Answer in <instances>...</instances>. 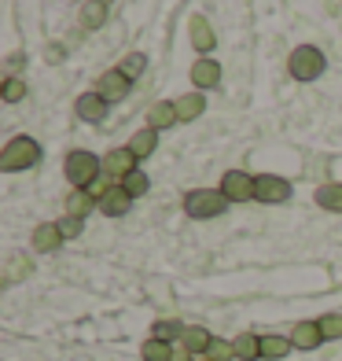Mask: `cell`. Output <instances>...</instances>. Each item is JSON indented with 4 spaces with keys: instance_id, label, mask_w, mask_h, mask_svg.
Wrapping results in <instances>:
<instances>
[{
    "instance_id": "1",
    "label": "cell",
    "mask_w": 342,
    "mask_h": 361,
    "mask_svg": "<svg viewBox=\"0 0 342 361\" xmlns=\"http://www.w3.org/2000/svg\"><path fill=\"white\" fill-rule=\"evenodd\" d=\"M228 210V195L221 188H195L184 195V214L195 221H206V218H221Z\"/></svg>"
},
{
    "instance_id": "2",
    "label": "cell",
    "mask_w": 342,
    "mask_h": 361,
    "mask_svg": "<svg viewBox=\"0 0 342 361\" xmlns=\"http://www.w3.org/2000/svg\"><path fill=\"white\" fill-rule=\"evenodd\" d=\"M41 162V144L37 140H30V137H15L4 144V152H0V170H30V166H37Z\"/></svg>"
},
{
    "instance_id": "3",
    "label": "cell",
    "mask_w": 342,
    "mask_h": 361,
    "mask_svg": "<svg viewBox=\"0 0 342 361\" xmlns=\"http://www.w3.org/2000/svg\"><path fill=\"white\" fill-rule=\"evenodd\" d=\"M324 67H328V59H324V52H320L317 44H298L295 52H291V59H287L291 78H298V81H313V78H320Z\"/></svg>"
},
{
    "instance_id": "4",
    "label": "cell",
    "mask_w": 342,
    "mask_h": 361,
    "mask_svg": "<svg viewBox=\"0 0 342 361\" xmlns=\"http://www.w3.org/2000/svg\"><path fill=\"white\" fill-rule=\"evenodd\" d=\"M100 177H103V159H96L92 152H70L67 155V180L74 188H89Z\"/></svg>"
},
{
    "instance_id": "5",
    "label": "cell",
    "mask_w": 342,
    "mask_h": 361,
    "mask_svg": "<svg viewBox=\"0 0 342 361\" xmlns=\"http://www.w3.org/2000/svg\"><path fill=\"white\" fill-rule=\"evenodd\" d=\"M254 200L258 203H287L291 185L276 173H262V177H254Z\"/></svg>"
},
{
    "instance_id": "6",
    "label": "cell",
    "mask_w": 342,
    "mask_h": 361,
    "mask_svg": "<svg viewBox=\"0 0 342 361\" xmlns=\"http://www.w3.org/2000/svg\"><path fill=\"white\" fill-rule=\"evenodd\" d=\"M133 170H137V155L129 147H114V152L103 155V177H110L114 185H122Z\"/></svg>"
},
{
    "instance_id": "7",
    "label": "cell",
    "mask_w": 342,
    "mask_h": 361,
    "mask_svg": "<svg viewBox=\"0 0 342 361\" xmlns=\"http://www.w3.org/2000/svg\"><path fill=\"white\" fill-rule=\"evenodd\" d=\"M221 192L228 195V203H247V200H254V177L243 170H228L221 177Z\"/></svg>"
},
{
    "instance_id": "8",
    "label": "cell",
    "mask_w": 342,
    "mask_h": 361,
    "mask_svg": "<svg viewBox=\"0 0 342 361\" xmlns=\"http://www.w3.org/2000/svg\"><path fill=\"white\" fill-rule=\"evenodd\" d=\"M129 89H133V81H129L118 67H114V71L100 74V89H96V92H100L107 104H118V100H125V96H129Z\"/></svg>"
},
{
    "instance_id": "9",
    "label": "cell",
    "mask_w": 342,
    "mask_h": 361,
    "mask_svg": "<svg viewBox=\"0 0 342 361\" xmlns=\"http://www.w3.org/2000/svg\"><path fill=\"white\" fill-rule=\"evenodd\" d=\"M291 343H295V350H317L324 343L320 321H298L295 328H291Z\"/></svg>"
},
{
    "instance_id": "10",
    "label": "cell",
    "mask_w": 342,
    "mask_h": 361,
    "mask_svg": "<svg viewBox=\"0 0 342 361\" xmlns=\"http://www.w3.org/2000/svg\"><path fill=\"white\" fill-rule=\"evenodd\" d=\"M188 34H191V48H195V52H214V48H217V37H214V30H210V23L203 19V15H195V19H191V26H188Z\"/></svg>"
},
{
    "instance_id": "11",
    "label": "cell",
    "mask_w": 342,
    "mask_h": 361,
    "mask_svg": "<svg viewBox=\"0 0 342 361\" xmlns=\"http://www.w3.org/2000/svg\"><path fill=\"white\" fill-rule=\"evenodd\" d=\"M129 207H133V195H129L122 185H114L103 200H100V210L107 218H122V214H129Z\"/></svg>"
},
{
    "instance_id": "12",
    "label": "cell",
    "mask_w": 342,
    "mask_h": 361,
    "mask_svg": "<svg viewBox=\"0 0 342 361\" xmlns=\"http://www.w3.org/2000/svg\"><path fill=\"white\" fill-rule=\"evenodd\" d=\"M59 243H63V233H59L56 221H44V225L34 228V251L52 255V251H59Z\"/></svg>"
},
{
    "instance_id": "13",
    "label": "cell",
    "mask_w": 342,
    "mask_h": 361,
    "mask_svg": "<svg viewBox=\"0 0 342 361\" xmlns=\"http://www.w3.org/2000/svg\"><path fill=\"white\" fill-rule=\"evenodd\" d=\"M107 107H110V104L103 100L100 92H85V96L77 100V114H81L85 122H103V118H107Z\"/></svg>"
},
{
    "instance_id": "14",
    "label": "cell",
    "mask_w": 342,
    "mask_h": 361,
    "mask_svg": "<svg viewBox=\"0 0 342 361\" xmlns=\"http://www.w3.org/2000/svg\"><path fill=\"white\" fill-rule=\"evenodd\" d=\"M291 336H276V332H269V336H262V361H284L287 354H291Z\"/></svg>"
},
{
    "instance_id": "15",
    "label": "cell",
    "mask_w": 342,
    "mask_h": 361,
    "mask_svg": "<svg viewBox=\"0 0 342 361\" xmlns=\"http://www.w3.org/2000/svg\"><path fill=\"white\" fill-rule=\"evenodd\" d=\"M191 81H195L199 89H214L217 81H221V67H217L214 59H206V56H203V59L191 67Z\"/></svg>"
},
{
    "instance_id": "16",
    "label": "cell",
    "mask_w": 342,
    "mask_h": 361,
    "mask_svg": "<svg viewBox=\"0 0 342 361\" xmlns=\"http://www.w3.org/2000/svg\"><path fill=\"white\" fill-rule=\"evenodd\" d=\"M181 343H184L191 354H203V357H206V350H210V343H214V336H210L203 324H188V328H184V336H181Z\"/></svg>"
},
{
    "instance_id": "17",
    "label": "cell",
    "mask_w": 342,
    "mask_h": 361,
    "mask_svg": "<svg viewBox=\"0 0 342 361\" xmlns=\"http://www.w3.org/2000/svg\"><path fill=\"white\" fill-rule=\"evenodd\" d=\"M232 347H236V357L239 361H262V336L243 332V336L232 339Z\"/></svg>"
},
{
    "instance_id": "18",
    "label": "cell",
    "mask_w": 342,
    "mask_h": 361,
    "mask_svg": "<svg viewBox=\"0 0 342 361\" xmlns=\"http://www.w3.org/2000/svg\"><path fill=\"white\" fill-rule=\"evenodd\" d=\"M177 122V104H170V100H158V104H151V111H148V129H166V126H173Z\"/></svg>"
},
{
    "instance_id": "19",
    "label": "cell",
    "mask_w": 342,
    "mask_h": 361,
    "mask_svg": "<svg viewBox=\"0 0 342 361\" xmlns=\"http://www.w3.org/2000/svg\"><path fill=\"white\" fill-rule=\"evenodd\" d=\"M203 111H206V100H203L199 92H188V96L177 100V122H195Z\"/></svg>"
},
{
    "instance_id": "20",
    "label": "cell",
    "mask_w": 342,
    "mask_h": 361,
    "mask_svg": "<svg viewBox=\"0 0 342 361\" xmlns=\"http://www.w3.org/2000/svg\"><path fill=\"white\" fill-rule=\"evenodd\" d=\"M96 207H100V203H96L85 188H77V192L67 195V214H70V218H89Z\"/></svg>"
},
{
    "instance_id": "21",
    "label": "cell",
    "mask_w": 342,
    "mask_h": 361,
    "mask_svg": "<svg viewBox=\"0 0 342 361\" xmlns=\"http://www.w3.org/2000/svg\"><path fill=\"white\" fill-rule=\"evenodd\" d=\"M30 273H34V262H30L26 255H11L8 258V269H4V288L19 284L23 276H30Z\"/></svg>"
},
{
    "instance_id": "22",
    "label": "cell",
    "mask_w": 342,
    "mask_h": 361,
    "mask_svg": "<svg viewBox=\"0 0 342 361\" xmlns=\"http://www.w3.org/2000/svg\"><path fill=\"white\" fill-rule=\"evenodd\" d=\"M184 328H188V324H181V321H170V317H162V321H155V328H151V339H162V343H181Z\"/></svg>"
},
{
    "instance_id": "23",
    "label": "cell",
    "mask_w": 342,
    "mask_h": 361,
    "mask_svg": "<svg viewBox=\"0 0 342 361\" xmlns=\"http://www.w3.org/2000/svg\"><path fill=\"white\" fill-rule=\"evenodd\" d=\"M107 23V4L100 0H89L85 8H81V30H100Z\"/></svg>"
},
{
    "instance_id": "24",
    "label": "cell",
    "mask_w": 342,
    "mask_h": 361,
    "mask_svg": "<svg viewBox=\"0 0 342 361\" xmlns=\"http://www.w3.org/2000/svg\"><path fill=\"white\" fill-rule=\"evenodd\" d=\"M317 203L324 207V210H335V214H342V185H320L317 188Z\"/></svg>"
},
{
    "instance_id": "25",
    "label": "cell",
    "mask_w": 342,
    "mask_h": 361,
    "mask_svg": "<svg viewBox=\"0 0 342 361\" xmlns=\"http://www.w3.org/2000/svg\"><path fill=\"white\" fill-rule=\"evenodd\" d=\"M155 147H158V133H155V129H144V133H137L133 140H129V152H133L137 159H148Z\"/></svg>"
},
{
    "instance_id": "26",
    "label": "cell",
    "mask_w": 342,
    "mask_h": 361,
    "mask_svg": "<svg viewBox=\"0 0 342 361\" xmlns=\"http://www.w3.org/2000/svg\"><path fill=\"white\" fill-rule=\"evenodd\" d=\"M173 347L177 343H162V339H148L144 343V361H173Z\"/></svg>"
},
{
    "instance_id": "27",
    "label": "cell",
    "mask_w": 342,
    "mask_h": 361,
    "mask_svg": "<svg viewBox=\"0 0 342 361\" xmlns=\"http://www.w3.org/2000/svg\"><path fill=\"white\" fill-rule=\"evenodd\" d=\"M118 71L129 78V81H137L140 74H148V56L144 52H133V56H125L122 63H118Z\"/></svg>"
},
{
    "instance_id": "28",
    "label": "cell",
    "mask_w": 342,
    "mask_h": 361,
    "mask_svg": "<svg viewBox=\"0 0 342 361\" xmlns=\"http://www.w3.org/2000/svg\"><path fill=\"white\" fill-rule=\"evenodd\" d=\"M122 188L137 200V195H148V192H151V180H148V173H144V170H133V173L122 180Z\"/></svg>"
},
{
    "instance_id": "29",
    "label": "cell",
    "mask_w": 342,
    "mask_h": 361,
    "mask_svg": "<svg viewBox=\"0 0 342 361\" xmlns=\"http://www.w3.org/2000/svg\"><path fill=\"white\" fill-rule=\"evenodd\" d=\"M210 361H232L236 357V347H232V339H214L210 343V350H206Z\"/></svg>"
},
{
    "instance_id": "30",
    "label": "cell",
    "mask_w": 342,
    "mask_h": 361,
    "mask_svg": "<svg viewBox=\"0 0 342 361\" xmlns=\"http://www.w3.org/2000/svg\"><path fill=\"white\" fill-rule=\"evenodd\" d=\"M320 332H324V339H342V314H324Z\"/></svg>"
},
{
    "instance_id": "31",
    "label": "cell",
    "mask_w": 342,
    "mask_h": 361,
    "mask_svg": "<svg viewBox=\"0 0 342 361\" xmlns=\"http://www.w3.org/2000/svg\"><path fill=\"white\" fill-rule=\"evenodd\" d=\"M59 225V233H63V240H77L81 233H85V218H63V221H56Z\"/></svg>"
},
{
    "instance_id": "32",
    "label": "cell",
    "mask_w": 342,
    "mask_h": 361,
    "mask_svg": "<svg viewBox=\"0 0 342 361\" xmlns=\"http://www.w3.org/2000/svg\"><path fill=\"white\" fill-rule=\"evenodd\" d=\"M0 92H4V100H8V104H19V100H26V81H19V78H8Z\"/></svg>"
},
{
    "instance_id": "33",
    "label": "cell",
    "mask_w": 342,
    "mask_h": 361,
    "mask_svg": "<svg viewBox=\"0 0 342 361\" xmlns=\"http://www.w3.org/2000/svg\"><path fill=\"white\" fill-rule=\"evenodd\" d=\"M23 59H26L23 52H15V56H8V63H4V74H15V71L23 67Z\"/></svg>"
},
{
    "instance_id": "34",
    "label": "cell",
    "mask_w": 342,
    "mask_h": 361,
    "mask_svg": "<svg viewBox=\"0 0 342 361\" xmlns=\"http://www.w3.org/2000/svg\"><path fill=\"white\" fill-rule=\"evenodd\" d=\"M173 361H195V357H191V350L184 347V343H177V347H173Z\"/></svg>"
},
{
    "instance_id": "35",
    "label": "cell",
    "mask_w": 342,
    "mask_h": 361,
    "mask_svg": "<svg viewBox=\"0 0 342 361\" xmlns=\"http://www.w3.org/2000/svg\"><path fill=\"white\" fill-rule=\"evenodd\" d=\"M195 361H210V357H195Z\"/></svg>"
},
{
    "instance_id": "36",
    "label": "cell",
    "mask_w": 342,
    "mask_h": 361,
    "mask_svg": "<svg viewBox=\"0 0 342 361\" xmlns=\"http://www.w3.org/2000/svg\"><path fill=\"white\" fill-rule=\"evenodd\" d=\"M100 4H110V0H100Z\"/></svg>"
}]
</instances>
